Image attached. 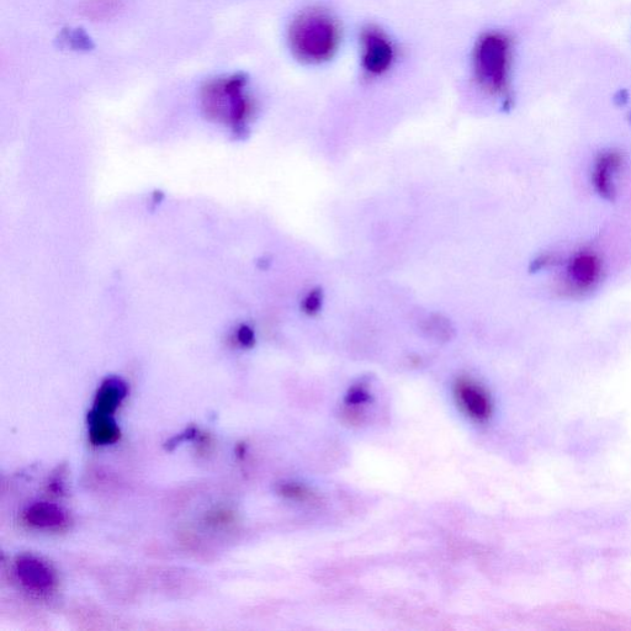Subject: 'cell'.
<instances>
[{"label":"cell","mask_w":631,"mask_h":631,"mask_svg":"<svg viewBox=\"0 0 631 631\" xmlns=\"http://www.w3.org/2000/svg\"><path fill=\"white\" fill-rule=\"evenodd\" d=\"M323 293L321 289H314L307 294L304 301H302V310L307 315H315L320 311L322 306Z\"/></svg>","instance_id":"obj_14"},{"label":"cell","mask_w":631,"mask_h":631,"mask_svg":"<svg viewBox=\"0 0 631 631\" xmlns=\"http://www.w3.org/2000/svg\"><path fill=\"white\" fill-rule=\"evenodd\" d=\"M127 395V386L123 380L111 378L105 380L95 396L93 412L113 416Z\"/></svg>","instance_id":"obj_9"},{"label":"cell","mask_w":631,"mask_h":631,"mask_svg":"<svg viewBox=\"0 0 631 631\" xmlns=\"http://www.w3.org/2000/svg\"><path fill=\"white\" fill-rule=\"evenodd\" d=\"M629 119H630V123H631V113H630Z\"/></svg>","instance_id":"obj_19"},{"label":"cell","mask_w":631,"mask_h":631,"mask_svg":"<svg viewBox=\"0 0 631 631\" xmlns=\"http://www.w3.org/2000/svg\"><path fill=\"white\" fill-rule=\"evenodd\" d=\"M370 399V396L367 391L362 389V387H355L347 397V404L349 406H358L363 405Z\"/></svg>","instance_id":"obj_16"},{"label":"cell","mask_w":631,"mask_h":631,"mask_svg":"<svg viewBox=\"0 0 631 631\" xmlns=\"http://www.w3.org/2000/svg\"><path fill=\"white\" fill-rule=\"evenodd\" d=\"M629 94L627 90H619L617 94H615L614 102L618 105H625L628 103Z\"/></svg>","instance_id":"obj_18"},{"label":"cell","mask_w":631,"mask_h":631,"mask_svg":"<svg viewBox=\"0 0 631 631\" xmlns=\"http://www.w3.org/2000/svg\"><path fill=\"white\" fill-rule=\"evenodd\" d=\"M288 42L296 60L322 65L337 55L342 42L341 25L325 8H307L291 21Z\"/></svg>","instance_id":"obj_1"},{"label":"cell","mask_w":631,"mask_h":631,"mask_svg":"<svg viewBox=\"0 0 631 631\" xmlns=\"http://www.w3.org/2000/svg\"><path fill=\"white\" fill-rule=\"evenodd\" d=\"M248 84L249 79L243 73L214 79L203 92L205 109L235 127L245 126L253 110Z\"/></svg>","instance_id":"obj_3"},{"label":"cell","mask_w":631,"mask_h":631,"mask_svg":"<svg viewBox=\"0 0 631 631\" xmlns=\"http://www.w3.org/2000/svg\"><path fill=\"white\" fill-rule=\"evenodd\" d=\"M24 521L35 528H58L66 523V514L53 503H34L24 512Z\"/></svg>","instance_id":"obj_10"},{"label":"cell","mask_w":631,"mask_h":631,"mask_svg":"<svg viewBox=\"0 0 631 631\" xmlns=\"http://www.w3.org/2000/svg\"><path fill=\"white\" fill-rule=\"evenodd\" d=\"M625 163V156L619 150H606L598 153L593 163L591 182L593 189L603 200L613 203L617 199V178Z\"/></svg>","instance_id":"obj_7"},{"label":"cell","mask_w":631,"mask_h":631,"mask_svg":"<svg viewBox=\"0 0 631 631\" xmlns=\"http://www.w3.org/2000/svg\"><path fill=\"white\" fill-rule=\"evenodd\" d=\"M60 42L63 47H70L72 50L93 49V42L82 29H67L62 31Z\"/></svg>","instance_id":"obj_13"},{"label":"cell","mask_w":631,"mask_h":631,"mask_svg":"<svg viewBox=\"0 0 631 631\" xmlns=\"http://www.w3.org/2000/svg\"><path fill=\"white\" fill-rule=\"evenodd\" d=\"M603 261L591 249H582L566 263L562 290L570 296H585L595 290L603 278Z\"/></svg>","instance_id":"obj_4"},{"label":"cell","mask_w":631,"mask_h":631,"mask_svg":"<svg viewBox=\"0 0 631 631\" xmlns=\"http://www.w3.org/2000/svg\"><path fill=\"white\" fill-rule=\"evenodd\" d=\"M280 496L286 498V500L300 502V503H316L318 496L316 493L309 489V487L296 482H283L278 487Z\"/></svg>","instance_id":"obj_12"},{"label":"cell","mask_w":631,"mask_h":631,"mask_svg":"<svg viewBox=\"0 0 631 631\" xmlns=\"http://www.w3.org/2000/svg\"><path fill=\"white\" fill-rule=\"evenodd\" d=\"M15 571L19 581L30 591H49L55 583V576L50 567L35 556H20L15 562Z\"/></svg>","instance_id":"obj_8"},{"label":"cell","mask_w":631,"mask_h":631,"mask_svg":"<svg viewBox=\"0 0 631 631\" xmlns=\"http://www.w3.org/2000/svg\"><path fill=\"white\" fill-rule=\"evenodd\" d=\"M456 404L466 416L477 423H486L493 415L490 392L471 378H459L454 385Z\"/></svg>","instance_id":"obj_6"},{"label":"cell","mask_w":631,"mask_h":631,"mask_svg":"<svg viewBox=\"0 0 631 631\" xmlns=\"http://www.w3.org/2000/svg\"><path fill=\"white\" fill-rule=\"evenodd\" d=\"M555 263L556 257L554 254H540L539 257L535 258L534 261L530 263V273L542 272V270L550 268L551 265H554Z\"/></svg>","instance_id":"obj_15"},{"label":"cell","mask_w":631,"mask_h":631,"mask_svg":"<svg viewBox=\"0 0 631 631\" xmlns=\"http://www.w3.org/2000/svg\"><path fill=\"white\" fill-rule=\"evenodd\" d=\"M362 46V68L369 77H380L394 65V44L378 26L369 25L360 34Z\"/></svg>","instance_id":"obj_5"},{"label":"cell","mask_w":631,"mask_h":631,"mask_svg":"<svg viewBox=\"0 0 631 631\" xmlns=\"http://www.w3.org/2000/svg\"><path fill=\"white\" fill-rule=\"evenodd\" d=\"M89 440L94 445H110L118 442L120 428L113 416L100 415L90 410L88 413Z\"/></svg>","instance_id":"obj_11"},{"label":"cell","mask_w":631,"mask_h":631,"mask_svg":"<svg viewBox=\"0 0 631 631\" xmlns=\"http://www.w3.org/2000/svg\"><path fill=\"white\" fill-rule=\"evenodd\" d=\"M195 437H198V431H196V429L194 428H190L188 429L187 432L183 433V434H179V436L174 437L173 439L169 440V443H167V448L169 450H172L174 447H177V445H179L180 443L183 442H187V440H193Z\"/></svg>","instance_id":"obj_17"},{"label":"cell","mask_w":631,"mask_h":631,"mask_svg":"<svg viewBox=\"0 0 631 631\" xmlns=\"http://www.w3.org/2000/svg\"><path fill=\"white\" fill-rule=\"evenodd\" d=\"M513 45L511 37L498 31L486 33L477 40L473 66L477 83L485 92L509 99Z\"/></svg>","instance_id":"obj_2"}]
</instances>
